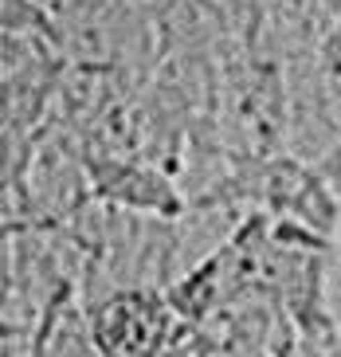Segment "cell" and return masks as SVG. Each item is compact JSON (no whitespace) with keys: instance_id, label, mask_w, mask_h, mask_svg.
Here are the masks:
<instances>
[{"instance_id":"obj_1","label":"cell","mask_w":341,"mask_h":357,"mask_svg":"<svg viewBox=\"0 0 341 357\" xmlns=\"http://www.w3.org/2000/svg\"><path fill=\"white\" fill-rule=\"evenodd\" d=\"M157 310L145 298H114L94 322V337L106 357H149L157 346Z\"/></svg>"}]
</instances>
